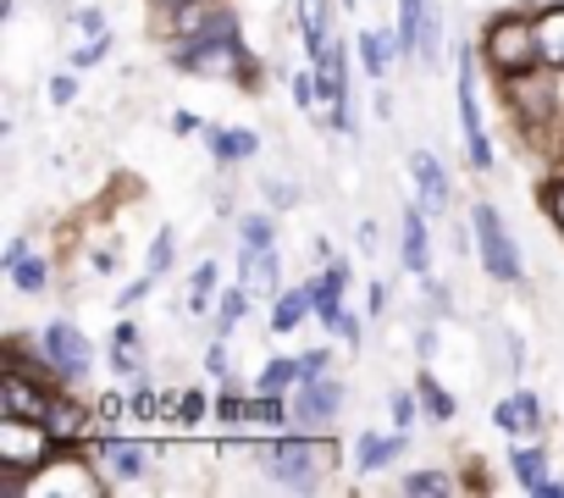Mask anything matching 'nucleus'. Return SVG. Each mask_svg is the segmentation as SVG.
Instances as JSON below:
<instances>
[{"instance_id": "f3484780", "label": "nucleus", "mask_w": 564, "mask_h": 498, "mask_svg": "<svg viewBox=\"0 0 564 498\" xmlns=\"http://www.w3.org/2000/svg\"><path fill=\"white\" fill-rule=\"evenodd\" d=\"M205 144H210V155L216 161H249L254 150H260V139L249 133V128H205Z\"/></svg>"}, {"instance_id": "2f4dec72", "label": "nucleus", "mask_w": 564, "mask_h": 498, "mask_svg": "<svg viewBox=\"0 0 564 498\" xmlns=\"http://www.w3.org/2000/svg\"><path fill=\"white\" fill-rule=\"evenodd\" d=\"M243 305H249V289H243V283L227 289V294H221V311H216V333H232L238 316H243Z\"/></svg>"}, {"instance_id": "a19ab883", "label": "nucleus", "mask_w": 564, "mask_h": 498, "mask_svg": "<svg viewBox=\"0 0 564 498\" xmlns=\"http://www.w3.org/2000/svg\"><path fill=\"white\" fill-rule=\"evenodd\" d=\"M172 404H177L183 421H199V415H205V393H183V399H172Z\"/></svg>"}, {"instance_id": "09e8293b", "label": "nucleus", "mask_w": 564, "mask_h": 498, "mask_svg": "<svg viewBox=\"0 0 564 498\" xmlns=\"http://www.w3.org/2000/svg\"><path fill=\"white\" fill-rule=\"evenodd\" d=\"M360 249H366V256L377 249V221H360Z\"/></svg>"}, {"instance_id": "2eb2a0df", "label": "nucleus", "mask_w": 564, "mask_h": 498, "mask_svg": "<svg viewBox=\"0 0 564 498\" xmlns=\"http://www.w3.org/2000/svg\"><path fill=\"white\" fill-rule=\"evenodd\" d=\"M300 34H305L311 62L338 45V40H333V7H327V0H300Z\"/></svg>"}, {"instance_id": "412c9836", "label": "nucleus", "mask_w": 564, "mask_h": 498, "mask_svg": "<svg viewBox=\"0 0 564 498\" xmlns=\"http://www.w3.org/2000/svg\"><path fill=\"white\" fill-rule=\"evenodd\" d=\"M426 7L432 0H399V56H410V51H421V29H426Z\"/></svg>"}, {"instance_id": "c756f323", "label": "nucleus", "mask_w": 564, "mask_h": 498, "mask_svg": "<svg viewBox=\"0 0 564 498\" xmlns=\"http://www.w3.org/2000/svg\"><path fill=\"white\" fill-rule=\"evenodd\" d=\"M260 194H265L276 210H294V205L305 199V188H300L294 177H265V183H260Z\"/></svg>"}, {"instance_id": "f257e3e1", "label": "nucleus", "mask_w": 564, "mask_h": 498, "mask_svg": "<svg viewBox=\"0 0 564 498\" xmlns=\"http://www.w3.org/2000/svg\"><path fill=\"white\" fill-rule=\"evenodd\" d=\"M260 465L271 470L276 487L311 492V487L338 465V443H327V437H282V443H260Z\"/></svg>"}, {"instance_id": "a18cd8bd", "label": "nucleus", "mask_w": 564, "mask_h": 498, "mask_svg": "<svg viewBox=\"0 0 564 498\" xmlns=\"http://www.w3.org/2000/svg\"><path fill=\"white\" fill-rule=\"evenodd\" d=\"M18 261H29V238H12V243H7V256H0V267H7V272H12Z\"/></svg>"}, {"instance_id": "ddd939ff", "label": "nucleus", "mask_w": 564, "mask_h": 498, "mask_svg": "<svg viewBox=\"0 0 564 498\" xmlns=\"http://www.w3.org/2000/svg\"><path fill=\"white\" fill-rule=\"evenodd\" d=\"M399 227H404V249H399L404 272L426 278V272H432V243H426V221H421V205H410V210L399 216Z\"/></svg>"}, {"instance_id": "4be33fe9", "label": "nucleus", "mask_w": 564, "mask_h": 498, "mask_svg": "<svg viewBox=\"0 0 564 498\" xmlns=\"http://www.w3.org/2000/svg\"><path fill=\"white\" fill-rule=\"evenodd\" d=\"M393 51H399V34H382V29H366V34H360V56H366V73H371V78H388Z\"/></svg>"}, {"instance_id": "e433bc0d", "label": "nucleus", "mask_w": 564, "mask_h": 498, "mask_svg": "<svg viewBox=\"0 0 564 498\" xmlns=\"http://www.w3.org/2000/svg\"><path fill=\"white\" fill-rule=\"evenodd\" d=\"M205 371H210V377H221V382L232 377V355H227V344H221V338L205 349Z\"/></svg>"}, {"instance_id": "58836bf2", "label": "nucleus", "mask_w": 564, "mask_h": 498, "mask_svg": "<svg viewBox=\"0 0 564 498\" xmlns=\"http://www.w3.org/2000/svg\"><path fill=\"white\" fill-rule=\"evenodd\" d=\"M78 34H84V40H100V34H106V12H100V7L78 12Z\"/></svg>"}, {"instance_id": "b1692460", "label": "nucleus", "mask_w": 564, "mask_h": 498, "mask_svg": "<svg viewBox=\"0 0 564 498\" xmlns=\"http://www.w3.org/2000/svg\"><path fill=\"white\" fill-rule=\"evenodd\" d=\"M300 382V360H265L254 377V393H289Z\"/></svg>"}, {"instance_id": "a211bd4d", "label": "nucleus", "mask_w": 564, "mask_h": 498, "mask_svg": "<svg viewBox=\"0 0 564 498\" xmlns=\"http://www.w3.org/2000/svg\"><path fill=\"white\" fill-rule=\"evenodd\" d=\"M536 40H542V67L564 73V7H547V12H542Z\"/></svg>"}, {"instance_id": "f8f14e48", "label": "nucleus", "mask_w": 564, "mask_h": 498, "mask_svg": "<svg viewBox=\"0 0 564 498\" xmlns=\"http://www.w3.org/2000/svg\"><path fill=\"white\" fill-rule=\"evenodd\" d=\"M410 172H415V183H421V210H426V216H443V210H448V172L437 166V155H432V150H415V155H410Z\"/></svg>"}, {"instance_id": "8fccbe9b", "label": "nucleus", "mask_w": 564, "mask_h": 498, "mask_svg": "<svg viewBox=\"0 0 564 498\" xmlns=\"http://www.w3.org/2000/svg\"><path fill=\"white\" fill-rule=\"evenodd\" d=\"M371 311H388V283H371Z\"/></svg>"}, {"instance_id": "603ef678", "label": "nucleus", "mask_w": 564, "mask_h": 498, "mask_svg": "<svg viewBox=\"0 0 564 498\" xmlns=\"http://www.w3.org/2000/svg\"><path fill=\"white\" fill-rule=\"evenodd\" d=\"M161 7H188V0H161Z\"/></svg>"}, {"instance_id": "9b49d317", "label": "nucleus", "mask_w": 564, "mask_h": 498, "mask_svg": "<svg viewBox=\"0 0 564 498\" xmlns=\"http://www.w3.org/2000/svg\"><path fill=\"white\" fill-rule=\"evenodd\" d=\"M492 421H498V432H509V437H536V432H542V399L520 388V393L498 399Z\"/></svg>"}, {"instance_id": "ea45409f", "label": "nucleus", "mask_w": 564, "mask_h": 498, "mask_svg": "<svg viewBox=\"0 0 564 498\" xmlns=\"http://www.w3.org/2000/svg\"><path fill=\"white\" fill-rule=\"evenodd\" d=\"M333 333H338L344 344H355V349H360V316H349V311H338V322H333Z\"/></svg>"}, {"instance_id": "7c9ffc66", "label": "nucleus", "mask_w": 564, "mask_h": 498, "mask_svg": "<svg viewBox=\"0 0 564 498\" xmlns=\"http://www.w3.org/2000/svg\"><path fill=\"white\" fill-rule=\"evenodd\" d=\"M415 388H421V404H426V415H432V421H454V393H443L432 377H421Z\"/></svg>"}, {"instance_id": "7ed1b4c3", "label": "nucleus", "mask_w": 564, "mask_h": 498, "mask_svg": "<svg viewBox=\"0 0 564 498\" xmlns=\"http://www.w3.org/2000/svg\"><path fill=\"white\" fill-rule=\"evenodd\" d=\"M470 227H476V249H481L487 278H498V283H520V249H514V238L503 232V216H498L487 199L470 205Z\"/></svg>"}, {"instance_id": "a878e982", "label": "nucleus", "mask_w": 564, "mask_h": 498, "mask_svg": "<svg viewBox=\"0 0 564 498\" xmlns=\"http://www.w3.org/2000/svg\"><path fill=\"white\" fill-rule=\"evenodd\" d=\"M84 421H89V410H78V404H67V399H51L45 426H51L56 437H78V432H84Z\"/></svg>"}, {"instance_id": "9d476101", "label": "nucleus", "mask_w": 564, "mask_h": 498, "mask_svg": "<svg viewBox=\"0 0 564 498\" xmlns=\"http://www.w3.org/2000/svg\"><path fill=\"white\" fill-rule=\"evenodd\" d=\"M51 399L56 393H45V388H29V371H7L0 377V415H29V421H45L51 415Z\"/></svg>"}, {"instance_id": "cd10ccee", "label": "nucleus", "mask_w": 564, "mask_h": 498, "mask_svg": "<svg viewBox=\"0 0 564 498\" xmlns=\"http://www.w3.org/2000/svg\"><path fill=\"white\" fill-rule=\"evenodd\" d=\"M421 62L437 67L443 62V7H426V29H421Z\"/></svg>"}, {"instance_id": "4c0bfd02", "label": "nucleus", "mask_w": 564, "mask_h": 498, "mask_svg": "<svg viewBox=\"0 0 564 498\" xmlns=\"http://www.w3.org/2000/svg\"><path fill=\"white\" fill-rule=\"evenodd\" d=\"M150 289H155V272H150V278H139V283H128V289L117 294V311H133V305H139Z\"/></svg>"}, {"instance_id": "f03ea898", "label": "nucleus", "mask_w": 564, "mask_h": 498, "mask_svg": "<svg viewBox=\"0 0 564 498\" xmlns=\"http://www.w3.org/2000/svg\"><path fill=\"white\" fill-rule=\"evenodd\" d=\"M481 51H487V62H492L503 78L536 73V62H542V40H536V29H531L525 18H498V23L481 34Z\"/></svg>"}, {"instance_id": "bb28decb", "label": "nucleus", "mask_w": 564, "mask_h": 498, "mask_svg": "<svg viewBox=\"0 0 564 498\" xmlns=\"http://www.w3.org/2000/svg\"><path fill=\"white\" fill-rule=\"evenodd\" d=\"M238 238H243V249H271V243H276V227H271L265 210H249V216L238 221Z\"/></svg>"}, {"instance_id": "4468645a", "label": "nucleus", "mask_w": 564, "mask_h": 498, "mask_svg": "<svg viewBox=\"0 0 564 498\" xmlns=\"http://www.w3.org/2000/svg\"><path fill=\"white\" fill-rule=\"evenodd\" d=\"M404 448H410V437H404V426H399L393 437H377V432H360V443H355V470H388L393 459H404Z\"/></svg>"}, {"instance_id": "1a4fd4ad", "label": "nucleus", "mask_w": 564, "mask_h": 498, "mask_svg": "<svg viewBox=\"0 0 564 498\" xmlns=\"http://www.w3.org/2000/svg\"><path fill=\"white\" fill-rule=\"evenodd\" d=\"M238 283L249 289V300H276L282 289V261L276 249H238Z\"/></svg>"}, {"instance_id": "473e14b6", "label": "nucleus", "mask_w": 564, "mask_h": 498, "mask_svg": "<svg viewBox=\"0 0 564 498\" xmlns=\"http://www.w3.org/2000/svg\"><path fill=\"white\" fill-rule=\"evenodd\" d=\"M421 393V388H415ZM415 393L410 388H399L393 399H388V415H393V426H415Z\"/></svg>"}, {"instance_id": "393cba45", "label": "nucleus", "mask_w": 564, "mask_h": 498, "mask_svg": "<svg viewBox=\"0 0 564 498\" xmlns=\"http://www.w3.org/2000/svg\"><path fill=\"white\" fill-rule=\"evenodd\" d=\"M12 283H18V294H45L51 289V261H40V256L18 261L12 267Z\"/></svg>"}, {"instance_id": "c85d7f7f", "label": "nucleus", "mask_w": 564, "mask_h": 498, "mask_svg": "<svg viewBox=\"0 0 564 498\" xmlns=\"http://www.w3.org/2000/svg\"><path fill=\"white\" fill-rule=\"evenodd\" d=\"M216 261H199V272L188 278V311H210V294H216Z\"/></svg>"}, {"instance_id": "864d4df0", "label": "nucleus", "mask_w": 564, "mask_h": 498, "mask_svg": "<svg viewBox=\"0 0 564 498\" xmlns=\"http://www.w3.org/2000/svg\"><path fill=\"white\" fill-rule=\"evenodd\" d=\"M344 7H349V12H355V0H344Z\"/></svg>"}, {"instance_id": "f704fd0d", "label": "nucleus", "mask_w": 564, "mask_h": 498, "mask_svg": "<svg viewBox=\"0 0 564 498\" xmlns=\"http://www.w3.org/2000/svg\"><path fill=\"white\" fill-rule=\"evenodd\" d=\"M106 51H111V40L100 34V40H89L84 51H73V62H67V67H73V73H89V67H95V62H100Z\"/></svg>"}, {"instance_id": "6ab92c4d", "label": "nucleus", "mask_w": 564, "mask_h": 498, "mask_svg": "<svg viewBox=\"0 0 564 498\" xmlns=\"http://www.w3.org/2000/svg\"><path fill=\"white\" fill-rule=\"evenodd\" d=\"M311 311H316V300H311V283H305V289H289V294L276 300V311H271V333H294V327H300Z\"/></svg>"}, {"instance_id": "79ce46f5", "label": "nucleus", "mask_w": 564, "mask_h": 498, "mask_svg": "<svg viewBox=\"0 0 564 498\" xmlns=\"http://www.w3.org/2000/svg\"><path fill=\"white\" fill-rule=\"evenodd\" d=\"M421 300H426L432 311H448V289H443V283H432V278L421 283Z\"/></svg>"}, {"instance_id": "39448f33", "label": "nucleus", "mask_w": 564, "mask_h": 498, "mask_svg": "<svg viewBox=\"0 0 564 498\" xmlns=\"http://www.w3.org/2000/svg\"><path fill=\"white\" fill-rule=\"evenodd\" d=\"M51 426L45 421H29V415H0V465L12 470H40L45 454H51Z\"/></svg>"}, {"instance_id": "dca6fc26", "label": "nucleus", "mask_w": 564, "mask_h": 498, "mask_svg": "<svg viewBox=\"0 0 564 498\" xmlns=\"http://www.w3.org/2000/svg\"><path fill=\"white\" fill-rule=\"evenodd\" d=\"M344 289H349V267L344 261H333L322 278H311V300H316V316L333 327L338 322V311H344Z\"/></svg>"}, {"instance_id": "72a5a7b5", "label": "nucleus", "mask_w": 564, "mask_h": 498, "mask_svg": "<svg viewBox=\"0 0 564 498\" xmlns=\"http://www.w3.org/2000/svg\"><path fill=\"white\" fill-rule=\"evenodd\" d=\"M404 492H448V476L443 470H410L404 476Z\"/></svg>"}, {"instance_id": "de8ad7c7", "label": "nucleus", "mask_w": 564, "mask_h": 498, "mask_svg": "<svg viewBox=\"0 0 564 498\" xmlns=\"http://www.w3.org/2000/svg\"><path fill=\"white\" fill-rule=\"evenodd\" d=\"M73 95H78V84H73V78H56V84H51V100H56V106H67Z\"/></svg>"}, {"instance_id": "6e6552de", "label": "nucleus", "mask_w": 564, "mask_h": 498, "mask_svg": "<svg viewBox=\"0 0 564 498\" xmlns=\"http://www.w3.org/2000/svg\"><path fill=\"white\" fill-rule=\"evenodd\" d=\"M289 410H294V421L322 426V421H333L344 410V382H333V377H300V393H294Z\"/></svg>"}, {"instance_id": "aec40b11", "label": "nucleus", "mask_w": 564, "mask_h": 498, "mask_svg": "<svg viewBox=\"0 0 564 498\" xmlns=\"http://www.w3.org/2000/svg\"><path fill=\"white\" fill-rule=\"evenodd\" d=\"M509 465H514V481H520L525 492H542V487H547V454H542L536 443H531V448L520 443V448L509 454Z\"/></svg>"}, {"instance_id": "3c124183", "label": "nucleus", "mask_w": 564, "mask_h": 498, "mask_svg": "<svg viewBox=\"0 0 564 498\" xmlns=\"http://www.w3.org/2000/svg\"><path fill=\"white\" fill-rule=\"evenodd\" d=\"M547 205H553V221H558V227H564V183H558V188H553V199H547Z\"/></svg>"}, {"instance_id": "37998d69", "label": "nucleus", "mask_w": 564, "mask_h": 498, "mask_svg": "<svg viewBox=\"0 0 564 498\" xmlns=\"http://www.w3.org/2000/svg\"><path fill=\"white\" fill-rule=\"evenodd\" d=\"M415 355H421V360L437 355V327H415Z\"/></svg>"}, {"instance_id": "5701e85b", "label": "nucleus", "mask_w": 564, "mask_h": 498, "mask_svg": "<svg viewBox=\"0 0 564 498\" xmlns=\"http://www.w3.org/2000/svg\"><path fill=\"white\" fill-rule=\"evenodd\" d=\"M100 454H106V465H111L122 481H133V476L150 470V448H144V443H106Z\"/></svg>"}, {"instance_id": "c9c22d12", "label": "nucleus", "mask_w": 564, "mask_h": 498, "mask_svg": "<svg viewBox=\"0 0 564 498\" xmlns=\"http://www.w3.org/2000/svg\"><path fill=\"white\" fill-rule=\"evenodd\" d=\"M166 267H172V227H161V232H155V243H150V272L161 278Z\"/></svg>"}, {"instance_id": "0eeeda50", "label": "nucleus", "mask_w": 564, "mask_h": 498, "mask_svg": "<svg viewBox=\"0 0 564 498\" xmlns=\"http://www.w3.org/2000/svg\"><path fill=\"white\" fill-rule=\"evenodd\" d=\"M459 122H465V144H470V166H492V139H487V122H481L470 51H465V67H459Z\"/></svg>"}, {"instance_id": "49530a36", "label": "nucleus", "mask_w": 564, "mask_h": 498, "mask_svg": "<svg viewBox=\"0 0 564 498\" xmlns=\"http://www.w3.org/2000/svg\"><path fill=\"white\" fill-rule=\"evenodd\" d=\"M117 349H133V355L144 349V338H139V327H133V322H122V327H117Z\"/></svg>"}, {"instance_id": "c03bdc74", "label": "nucleus", "mask_w": 564, "mask_h": 498, "mask_svg": "<svg viewBox=\"0 0 564 498\" xmlns=\"http://www.w3.org/2000/svg\"><path fill=\"white\" fill-rule=\"evenodd\" d=\"M327 371V349H311V355H300V377H322Z\"/></svg>"}, {"instance_id": "20e7f679", "label": "nucleus", "mask_w": 564, "mask_h": 498, "mask_svg": "<svg viewBox=\"0 0 564 498\" xmlns=\"http://www.w3.org/2000/svg\"><path fill=\"white\" fill-rule=\"evenodd\" d=\"M172 67H177V73H194V78H249V73H243L249 56H243L238 34H232V40H183V45L172 51Z\"/></svg>"}, {"instance_id": "423d86ee", "label": "nucleus", "mask_w": 564, "mask_h": 498, "mask_svg": "<svg viewBox=\"0 0 564 498\" xmlns=\"http://www.w3.org/2000/svg\"><path fill=\"white\" fill-rule=\"evenodd\" d=\"M40 355H45V366H51L56 377H84V371L95 366V344H89L73 322H51V327L40 333Z\"/></svg>"}]
</instances>
